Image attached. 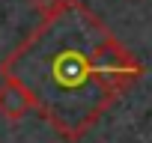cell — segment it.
I'll return each mask as SVG.
<instances>
[{"label": "cell", "instance_id": "1", "mask_svg": "<svg viewBox=\"0 0 152 143\" xmlns=\"http://www.w3.org/2000/svg\"><path fill=\"white\" fill-rule=\"evenodd\" d=\"M39 24L0 60L66 143L84 140L146 75L143 63L81 0H30Z\"/></svg>", "mask_w": 152, "mask_h": 143}, {"label": "cell", "instance_id": "2", "mask_svg": "<svg viewBox=\"0 0 152 143\" xmlns=\"http://www.w3.org/2000/svg\"><path fill=\"white\" fill-rule=\"evenodd\" d=\"M36 107H33V98L30 93L12 81V78H3L0 75V116L6 122H21L24 116H30Z\"/></svg>", "mask_w": 152, "mask_h": 143}]
</instances>
